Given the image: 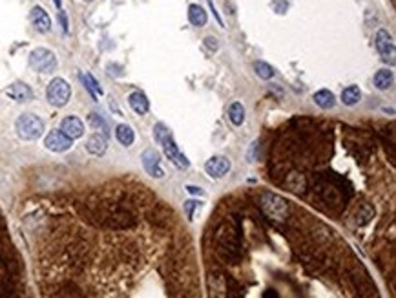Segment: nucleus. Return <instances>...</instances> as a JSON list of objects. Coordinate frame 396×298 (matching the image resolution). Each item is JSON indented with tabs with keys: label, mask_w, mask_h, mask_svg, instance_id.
I'll use <instances>...</instances> for the list:
<instances>
[{
	"label": "nucleus",
	"mask_w": 396,
	"mask_h": 298,
	"mask_svg": "<svg viewBox=\"0 0 396 298\" xmlns=\"http://www.w3.org/2000/svg\"><path fill=\"white\" fill-rule=\"evenodd\" d=\"M188 20H190L192 26L201 28V26H205L206 24L208 15H206V11L203 10L199 4H190V8H188Z\"/></svg>",
	"instance_id": "15"
},
{
	"label": "nucleus",
	"mask_w": 396,
	"mask_h": 298,
	"mask_svg": "<svg viewBox=\"0 0 396 298\" xmlns=\"http://www.w3.org/2000/svg\"><path fill=\"white\" fill-rule=\"evenodd\" d=\"M128 103L132 106V110L139 115H145L148 112V108H150V101H148V97L142 92H133L132 95L128 97Z\"/></svg>",
	"instance_id": "14"
},
{
	"label": "nucleus",
	"mask_w": 396,
	"mask_h": 298,
	"mask_svg": "<svg viewBox=\"0 0 396 298\" xmlns=\"http://www.w3.org/2000/svg\"><path fill=\"white\" fill-rule=\"evenodd\" d=\"M141 159H142V167H145V170L152 176V178H157V179L163 178L164 172H163V169H161L159 152L154 150V148H146V150L142 152Z\"/></svg>",
	"instance_id": "6"
},
{
	"label": "nucleus",
	"mask_w": 396,
	"mask_h": 298,
	"mask_svg": "<svg viewBox=\"0 0 396 298\" xmlns=\"http://www.w3.org/2000/svg\"><path fill=\"white\" fill-rule=\"evenodd\" d=\"M71 141L73 139H69L62 130H51V132L46 136L44 145H46V148L51 152H66L71 148Z\"/></svg>",
	"instance_id": "7"
},
{
	"label": "nucleus",
	"mask_w": 396,
	"mask_h": 298,
	"mask_svg": "<svg viewBox=\"0 0 396 298\" xmlns=\"http://www.w3.org/2000/svg\"><path fill=\"white\" fill-rule=\"evenodd\" d=\"M230 167H232L230 165V159H227L225 156H214L205 163L206 174L214 179H219V178H223V176H227Z\"/></svg>",
	"instance_id": "8"
},
{
	"label": "nucleus",
	"mask_w": 396,
	"mask_h": 298,
	"mask_svg": "<svg viewBox=\"0 0 396 298\" xmlns=\"http://www.w3.org/2000/svg\"><path fill=\"white\" fill-rule=\"evenodd\" d=\"M60 130H62L69 139H79L84 134V124L79 117L75 115H69V117H64L62 123H60Z\"/></svg>",
	"instance_id": "10"
},
{
	"label": "nucleus",
	"mask_w": 396,
	"mask_h": 298,
	"mask_svg": "<svg viewBox=\"0 0 396 298\" xmlns=\"http://www.w3.org/2000/svg\"><path fill=\"white\" fill-rule=\"evenodd\" d=\"M53 2H55V6H57V8H60V6H62V0H53Z\"/></svg>",
	"instance_id": "30"
},
{
	"label": "nucleus",
	"mask_w": 396,
	"mask_h": 298,
	"mask_svg": "<svg viewBox=\"0 0 396 298\" xmlns=\"http://www.w3.org/2000/svg\"><path fill=\"white\" fill-rule=\"evenodd\" d=\"M115 136H117V141L121 145H124V147H130L133 143V139H135V134H133L132 126H128V124H119Z\"/></svg>",
	"instance_id": "18"
},
{
	"label": "nucleus",
	"mask_w": 396,
	"mask_h": 298,
	"mask_svg": "<svg viewBox=\"0 0 396 298\" xmlns=\"http://www.w3.org/2000/svg\"><path fill=\"white\" fill-rule=\"evenodd\" d=\"M29 62L39 74H51L57 68V57L53 51L46 50V48H37L29 55Z\"/></svg>",
	"instance_id": "4"
},
{
	"label": "nucleus",
	"mask_w": 396,
	"mask_h": 298,
	"mask_svg": "<svg viewBox=\"0 0 396 298\" xmlns=\"http://www.w3.org/2000/svg\"><path fill=\"white\" fill-rule=\"evenodd\" d=\"M86 2H91V0H86Z\"/></svg>",
	"instance_id": "31"
},
{
	"label": "nucleus",
	"mask_w": 396,
	"mask_h": 298,
	"mask_svg": "<svg viewBox=\"0 0 396 298\" xmlns=\"http://www.w3.org/2000/svg\"><path fill=\"white\" fill-rule=\"evenodd\" d=\"M81 79H82V83H84V86H86V90L91 93V97H93V99H95L97 95H102V88H100L99 83H97L95 79H93V75L82 74Z\"/></svg>",
	"instance_id": "21"
},
{
	"label": "nucleus",
	"mask_w": 396,
	"mask_h": 298,
	"mask_svg": "<svg viewBox=\"0 0 396 298\" xmlns=\"http://www.w3.org/2000/svg\"><path fill=\"white\" fill-rule=\"evenodd\" d=\"M6 93H8V97H11V99L17 103H26V101H31L33 99L31 88L27 86L26 83H13L11 86H8Z\"/></svg>",
	"instance_id": "11"
},
{
	"label": "nucleus",
	"mask_w": 396,
	"mask_h": 298,
	"mask_svg": "<svg viewBox=\"0 0 396 298\" xmlns=\"http://www.w3.org/2000/svg\"><path fill=\"white\" fill-rule=\"evenodd\" d=\"M374 84H376V88L378 90H387V88H391L392 84V72L391 70H378L376 72V75H374Z\"/></svg>",
	"instance_id": "20"
},
{
	"label": "nucleus",
	"mask_w": 396,
	"mask_h": 298,
	"mask_svg": "<svg viewBox=\"0 0 396 298\" xmlns=\"http://www.w3.org/2000/svg\"><path fill=\"white\" fill-rule=\"evenodd\" d=\"M205 44H206V48H210V50H214V51L219 48L218 39H214V37H206V39H205Z\"/></svg>",
	"instance_id": "27"
},
{
	"label": "nucleus",
	"mask_w": 396,
	"mask_h": 298,
	"mask_svg": "<svg viewBox=\"0 0 396 298\" xmlns=\"http://www.w3.org/2000/svg\"><path fill=\"white\" fill-rule=\"evenodd\" d=\"M228 117L232 121L234 126H241L245 123V108H243L241 103H232L230 108H228Z\"/></svg>",
	"instance_id": "19"
},
{
	"label": "nucleus",
	"mask_w": 396,
	"mask_h": 298,
	"mask_svg": "<svg viewBox=\"0 0 396 298\" xmlns=\"http://www.w3.org/2000/svg\"><path fill=\"white\" fill-rule=\"evenodd\" d=\"M154 136H155V141L163 147L164 154L168 156V159L172 161L173 165L179 167V169H188V167H190V161H188V157L185 156V154L179 150L177 145H175V141H173V134L168 126H164L163 123H157L154 126Z\"/></svg>",
	"instance_id": "1"
},
{
	"label": "nucleus",
	"mask_w": 396,
	"mask_h": 298,
	"mask_svg": "<svg viewBox=\"0 0 396 298\" xmlns=\"http://www.w3.org/2000/svg\"><path fill=\"white\" fill-rule=\"evenodd\" d=\"M88 123H90L95 130H102V134H106V136H108V124H106V121L102 119L99 114H90V115H88Z\"/></svg>",
	"instance_id": "23"
},
{
	"label": "nucleus",
	"mask_w": 396,
	"mask_h": 298,
	"mask_svg": "<svg viewBox=\"0 0 396 298\" xmlns=\"http://www.w3.org/2000/svg\"><path fill=\"white\" fill-rule=\"evenodd\" d=\"M208 4H210V8H212V13H214V17H215V20H218V22H219V26H223V20H221V17H219L218 11H215L214 0H208Z\"/></svg>",
	"instance_id": "28"
},
{
	"label": "nucleus",
	"mask_w": 396,
	"mask_h": 298,
	"mask_svg": "<svg viewBox=\"0 0 396 298\" xmlns=\"http://www.w3.org/2000/svg\"><path fill=\"white\" fill-rule=\"evenodd\" d=\"M59 22H60V26H62V31H64V33H68V31H69L68 17H66V13H64V11H59Z\"/></svg>",
	"instance_id": "25"
},
{
	"label": "nucleus",
	"mask_w": 396,
	"mask_h": 298,
	"mask_svg": "<svg viewBox=\"0 0 396 298\" xmlns=\"http://www.w3.org/2000/svg\"><path fill=\"white\" fill-rule=\"evenodd\" d=\"M31 22L33 26L37 28V31H41V33H48L51 29V19H50V15L46 13L44 10H42L41 6H35L31 10Z\"/></svg>",
	"instance_id": "12"
},
{
	"label": "nucleus",
	"mask_w": 396,
	"mask_h": 298,
	"mask_svg": "<svg viewBox=\"0 0 396 298\" xmlns=\"http://www.w3.org/2000/svg\"><path fill=\"white\" fill-rule=\"evenodd\" d=\"M334 101H336V97H334L333 92H329V90H319V92L314 93V103L319 108H323V110L333 108Z\"/></svg>",
	"instance_id": "16"
},
{
	"label": "nucleus",
	"mask_w": 396,
	"mask_h": 298,
	"mask_svg": "<svg viewBox=\"0 0 396 298\" xmlns=\"http://www.w3.org/2000/svg\"><path fill=\"white\" fill-rule=\"evenodd\" d=\"M376 50L380 51L383 60L389 59L391 62H394V42H392L391 33L387 29H380L376 33Z\"/></svg>",
	"instance_id": "9"
},
{
	"label": "nucleus",
	"mask_w": 396,
	"mask_h": 298,
	"mask_svg": "<svg viewBox=\"0 0 396 298\" xmlns=\"http://www.w3.org/2000/svg\"><path fill=\"white\" fill-rule=\"evenodd\" d=\"M342 101L347 106H354L362 101V92L358 86H347L342 92Z\"/></svg>",
	"instance_id": "17"
},
{
	"label": "nucleus",
	"mask_w": 396,
	"mask_h": 298,
	"mask_svg": "<svg viewBox=\"0 0 396 298\" xmlns=\"http://www.w3.org/2000/svg\"><path fill=\"white\" fill-rule=\"evenodd\" d=\"M272 8H274V11H276V13H285L289 6H287V2H283V0H278V2H274Z\"/></svg>",
	"instance_id": "26"
},
{
	"label": "nucleus",
	"mask_w": 396,
	"mask_h": 298,
	"mask_svg": "<svg viewBox=\"0 0 396 298\" xmlns=\"http://www.w3.org/2000/svg\"><path fill=\"white\" fill-rule=\"evenodd\" d=\"M261 209L265 214L274 218V220H283L289 212V205L283 197L276 196V194H265L261 197Z\"/></svg>",
	"instance_id": "5"
},
{
	"label": "nucleus",
	"mask_w": 396,
	"mask_h": 298,
	"mask_svg": "<svg viewBox=\"0 0 396 298\" xmlns=\"http://www.w3.org/2000/svg\"><path fill=\"white\" fill-rule=\"evenodd\" d=\"M254 70H256V74H258V77L265 79V81H269V79L274 77V68L270 64H267V62H263V60H258L254 64Z\"/></svg>",
	"instance_id": "22"
},
{
	"label": "nucleus",
	"mask_w": 396,
	"mask_h": 298,
	"mask_svg": "<svg viewBox=\"0 0 396 298\" xmlns=\"http://www.w3.org/2000/svg\"><path fill=\"white\" fill-rule=\"evenodd\" d=\"M17 134L20 139H26V141H33V139H39L44 134V123H42L41 117H37L33 114H24L17 119Z\"/></svg>",
	"instance_id": "2"
},
{
	"label": "nucleus",
	"mask_w": 396,
	"mask_h": 298,
	"mask_svg": "<svg viewBox=\"0 0 396 298\" xmlns=\"http://www.w3.org/2000/svg\"><path fill=\"white\" fill-rule=\"evenodd\" d=\"M46 95H48V101H50V105L59 106V108H60V106H64L66 103L69 101V95H71V86L68 84V81H64V79L57 77V79H53V81L50 83Z\"/></svg>",
	"instance_id": "3"
},
{
	"label": "nucleus",
	"mask_w": 396,
	"mask_h": 298,
	"mask_svg": "<svg viewBox=\"0 0 396 298\" xmlns=\"http://www.w3.org/2000/svg\"><path fill=\"white\" fill-rule=\"evenodd\" d=\"M108 148V136L106 134H93L86 141V150L93 156H102Z\"/></svg>",
	"instance_id": "13"
},
{
	"label": "nucleus",
	"mask_w": 396,
	"mask_h": 298,
	"mask_svg": "<svg viewBox=\"0 0 396 298\" xmlns=\"http://www.w3.org/2000/svg\"><path fill=\"white\" fill-rule=\"evenodd\" d=\"M197 207H199V202H196V200H188V202L185 203V211H187L188 220H194V211H196Z\"/></svg>",
	"instance_id": "24"
},
{
	"label": "nucleus",
	"mask_w": 396,
	"mask_h": 298,
	"mask_svg": "<svg viewBox=\"0 0 396 298\" xmlns=\"http://www.w3.org/2000/svg\"><path fill=\"white\" fill-rule=\"evenodd\" d=\"M187 190H188V192H190V194H197V196H203V194H205V192H203V190H201L199 187H194V185H188Z\"/></svg>",
	"instance_id": "29"
}]
</instances>
